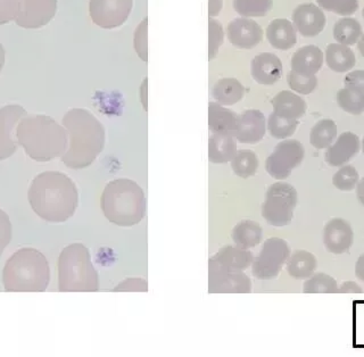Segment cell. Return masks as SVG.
<instances>
[{
  "label": "cell",
  "mask_w": 364,
  "mask_h": 357,
  "mask_svg": "<svg viewBox=\"0 0 364 357\" xmlns=\"http://www.w3.org/2000/svg\"><path fill=\"white\" fill-rule=\"evenodd\" d=\"M134 0H90L91 20L102 28H115L124 24L130 16Z\"/></svg>",
  "instance_id": "cell-11"
},
{
  "label": "cell",
  "mask_w": 364,
  "mask_h": 357,
  "mask_svg": "<svg viewBox=\"0 0 364 357\" xmlns=\"http://www.w3.org/2000/svg\"><path fill=\"white\" fill-rule=\"evenodd\" d=\"M13 238V224L5 211L0 208V257Z\"/></svg>",
  "instance_id": "cell-41"
},
{
  "label": "cell",
  "mask_w": 364,
  "mask_h": 357,
  "mask_svg": "<svg viewBox=\"0 0 364 357\" xmlns=\"http://www.w3.org/2000/svg\"><path fill=\"white\" fill-rule=\"evenodd\" d=\"M323 64V53L316 46H305L296 51L291 58V70L307 77L316 75Z\"/></svg>",
  "instance_id": "cell-20"
},
{
  "label": "cell",
  "mask_w": 364,
  "mask_h": 357,
  "mask_svg": "<svg viewBox=\"0 0 364 357\" xmlns=\"http://www.w3.org/2000/svg\"><path fill=\"white\" fill-rule=\"evenodd\" d=\"M326 62L330 70L337 73H344L355 66V55L347 46L330 43L326 49Z\"/></svg>",
  "instance_id": "cell-27"
},
{
  "label": "cell",
  "mask_w": 364,
  "mask_h": 357,
  "mask_svg": "<svg viewBox=\"0 0 364 357\" xmlns=\"http://www.w3.org/2000/svg\"><path fill=\"white\" fill-rule=\"evenodd\" d=\"M100 206L111 223L119 227H134L145 218L147 204L139 184L129 178H117L106 184Z\"/></svg>",
  "instance_id": "cell-5"
},
{
  "label": "cell",
  "mask_w": 364,
  "mask_h": 357,
  "mask_svg": "<svg viewBox=\"0 0 364 357\" xmlns=\"http://www.w3.org/2000/svg\"><path fill=\"white\" fill-rule=\"evenodd\" d=\"M237 153L236 142L232 136L213 134L208 142V159L214 164L231 162Z\"/></svg>",
  "instance_id": "cell-26"
},
{
  "label": "cell",
  "mask_w": 364,
  "mask_h": 357,
  "mask_svg": "<svg viewBox=\"0 0 364 357\" xmlns=\"http://www.w3.org/2000/svg\"><path fill=\"white\" fill-rule=\"evenodd\" d=\"M148 290L147 280L141 278H130L122 281V284L115 287L114 292H140Z\"/></svg>",
  "instance_id": "cell-44"
},
{
  "label": "cell",
  "mask_w": 364,
  "mask_h": 357,
  "mask_svg": "<svg viewBox=\"0 0 364 357\" xmlns=\"http://www.w3.org/2000/svg\"><path fill=\"white\" fill-rule=\"evenodd\" d=\"M267 39L273 48L288 50L297 43L295 26L286 18L273 20L267 28Z\"/></svg>",
  "instance_id": "cell-22"
},
{
  "label": "cell",
  "mask_w": 364,
  "mask_h": 357,
  "mask_svg": "<svg viewBox=\"0 0 364 357\" xmlns=\"http://www.w3.org/2000/svg\"><path fill=\"white\" fill-rule=\"evenodd\" d=\"M273 113L286 119H299L306 113L307 105L305 100L291 91L284 90L279 92L272 100Z\"/></svg>",
  "instance_id": "cell-23"
},
{
  "label": "cell",
  "mask_w": 364,
  "mask_h": 357,
  "mask_svg": "<svg viewBox=\"0 0 364 357\" xmlns=\"http://www.w3.org/2000/svg\"><path fill=\"white\" fill-rule=\"evenodd\" d=\"M358 51H360V54L364 57V34L362 36L361 39H360V43L358 45Z\"/></svg>",
  "instance_id": "cell-51"
},
{
  "label": "cell",
  "mask_w": 364,
  "mask_h": 357,
  "mask_svg": "<svg viewBox=\"0 0 364 357\" xmlns=\"http://www.w3.org/2000/svg\"><path fill=\"white\" fill-rule=\"evenodd\" d=\"M293 23L303 37L312 38L323 31L327 18L314 4H301L294 9Z\"/></svg>",
  "instance_id": "cell-16"
},
{
  "label": "cell",
  "mask_w": 364,
  "mask_h": 357,
  "mask_svg": "<svg viewBox=\"0 0 364 357\" xmlns=\"http://www.w3.org/2000/svg\"><path fill=\"white\" fill-rule=\"evenodd\" d=\"M321 9L337 15H353L358 11V0H316Z\"/></svg>",
  "instance_id": "cell-39"
},
{
  "label": "cell",
  "mask_w": 364,
  "mask_h": 357,
  "mask_svg": "<svg viewBox=\"0 0 364 357\" xmlns=\"http://www.w3.org/2000/svg\"><path fill=\"white\" fill-rule=\"evenodd\" d=\"M6 60V51L4 48V46L0 43V72L3 70L4 65H5Z\"/></svg>",
  "instance_id": "cell-50"
},
{
  "label": "cell",
  "mask_w": 364,
  "mask_h": 357,
  "mask_svg": "<svg viewBox=\"0 0 364 357\" xmlns=\"http://www.w3.org/2000/svg\"><path fill=\"white\" fill-rule=\"evenodd\" d=\"M362 151H363V154H364V137H363V139H362Z\"/></svg>",
  "instance_id": "cell-52"
},
{
  "label": "cell",
  "mask_w": 364,
  "mask_h": 357,
  "mask_svg": "<svg viewBox=\"0 0 364 357\" xmlns=\"http://www.w3.org/2000/svg\"><path fill=\"white\" fill-rule=\"evenodd\" d=\"M1 280L6 292H46L50 282V267L43 252L24 247L7 260Z\"/></svg>",
  "instance_id": "cell-4"
},
{
  "label": "cell",
  "mask_w": 364,
  "mask_h": 357,
  "mask_svg": "<svg viewBox=\"0 0 364 357\" xmlns=\"http://www.w3.org/2000/svg\"><path fill=\"white\" fill-rule=\"evenodd\" d=\"M338 292H341V294H350V292L358 294V292H362V288L354 281H346L339 287Z\"/></svg>",
  "instance_id": "cell-46"
},
{
  "label": "cell",
  "mask_w": 364,
  "mask_h": 357,
  "mask_svg": "<svg viewBox=\"0 0 364 357\" xmlns=\"http://www.w3.org/2000/svg\"><path fill=\"white\" fill-rule=\"evenodd\" d=\"M62 123L68 136V149L60 157L62 162L73 170L88 168L105 147L104 125L83 108L68 111Z\"/></svg>",
  "instance_id": "cell-2"
},
{
  "label": "cell",
  "mask_w": 364,
  "mask_h": 357,
  "mask_svg": "<svg viewBox=\"0 0 364 357\" xmlns=\"http://www.w3.org/2000/svg\"><path fill=\"white\" fill-rule=\"evenodd\" d=\"M228 39L239 49H252L263 39V30L259 23L247 17L231 21L227 28Z\"/></svg>",
  "instance_id": "cell-15"
},
{
  "label": "cell",
  "mask_w": 364,
  "mask_h": 357,
  "mask_svg": "<svg viewBox=\"0 0 364 357\" xmlns=\"http://www.w3.org/2000/svg\"><path fill=\"white\" fill-rule=\"evenodd\" d=\"M232 240L239 248L250 250L257 246L263 238V229L257 222L244 220L232 230Z\"/></svg>",
  "instance_id": "cell-28"
},
{
  "label": "cell",
  "mask_w": 364,
  "mask_h": 357,
  "mask_svg": "<svg viewBox=\"0 0 364 357\" xmlns=\"http://www.w3.org/2000/svg\"><path fill=\"white\" fill-rule=\"evenodd\" d=\"M282 75V63L276 55L262 53L252 60V77L259 85H274Z\"/></svg>",
  "instance_id": "cell-19"
},
{
  "label": "cell",
  "mask_w": 364,
  "mask_h": 357,
  "mask_svg": "<svg viewBox=\"0 0 364 357\" xmlns=\"http://www.w3.org/2000/svg\"><path fill=\"white\" fill-rule=\"evenodd\" d=\"M28 204L40 218L63 223L74 215L79 206V193L71 178L57 171H47L32 180Z\"/></svg>",
  "instance_id": "cell-1"
},
{
  "label": "cell",
  "mask_w": 364,
  "mask_h": 357,
  "mask_svg": "<svg viewBox=\"0 0 364 357\" xmlns=\"http://www.w3.org/2000/svg\"><path fill=\"white\" fill-rule=\"evenodd\" d=\"M238 117L235 112L210 102L208 105V127L213 134H228L235 137Z\"/></svg>",
  "instance_id": "cell-21"
},
{
  "label": "cell",
  "mask_w": 364,
  "mask_h": 357,
  "mask_svg": "<svg viewBox=\"0 0 364 357\" xmlns=\"http://www.w3.org/2000/svg\"><path fill=\"white\" fill-rule=\"evenodd\" d=\"M354 243V233L350 222L344 218L330 220L323 229V245L326 250L335 255L348 252Z\"/></svg>",
  "instance_id": "cell-14"
},
{
  "label": "cell",
  "mask_w": 364,
  "mask_h": 357,
  "mask_svg": "<svg viewBox=\"0 0 364 357\" xmlns=\"http://www.w3.org/2000/svg\"><path fill=\"white\" fill-rule=\"evenodd\" d=\"M356 197H358V201L361 203L362 206L364 207V178L358 180V184H356Z\"/></svg>",
  "instance_id": "cell-49"
},
{
  "label": "cell",
  "mask_w": 364,
  "mask_h": 357,
  "mask_svg": "<svg viewBox=\"0 0 364 357\" xmlns=\"http://www.w3.org/2000/svg\"><path fill=\"white\" fill-rule=\"evenodd\" d=\"M208 28H210V48H208V55L210 60H213L218 54L220 47L223 43L225 39V32L222 24L214 18H210L208 21Z\"/></svg>",
  "instance_id": "cell-40"
},
{
  "label": "cell",
  "mask_w": 364,
  "mask_h": 357,
  "mask_svg": "<svg viewBox=\"0 0 364 357\" xmlns=\"http://www.w3.org/2000/svg\"><path fill=\"white\" fill-rule=\"evenodd\" d=\"M344 83H355L364 87V71H353L345 77Z\"/></svg>",
  "instance_id": "cell-45"
},
{
  "label": "cell",
  "mask_w": 364,
  "mask_h": 357,
  "mask_svg": "<svg viewBox=\"0 0 364 357\" xmlns=\"http://www.w3.org/2000/svg\"><path fill=\"white\" fill-rule=\"evenodd\" d=\"M287 81L291 90L301 95H310L318 85L316 75L307 77L303 74L296 73L293 70L288 73Z\"/></svg>",
  "instance_id": "cell-38"
},
{
  "label": "cell",
  "mask_w": 364,
  "mask_h": 357,
  "mask_svg": "<svg viewBox=\"0 0 364 357\" xmlns=\"http://www.w3.org/2000/svg\"><path fill=\"white\" fill-rule=\"evenodd\" d=\"M339 107L346 113L360 115L364 112V87L355 83H345L337 92Z\"/></svg>",
  "instance_id": "cell-29"
},
{
  "label": "cell",
  "mask_w": 364,
  "mask_h": 357,
  "mask_svg": "<svg viewBox=\"0 0 364 357\" xmlns=\"http://www.w3.org/2000/svg\"><path fill=\"white\" fill-rule=\"evenodd\" d=\"M58 290L62 292H94L100 289V278L85 245H68L57 262Z\"/></svg>",
  "instance_id": "cell-6"
},
{
  "label": "cell",
  "mask_w": 364,
  "mask_h": 357,
  "mask_svg": "<svg viewBox=\"0 0 364 357\" xmlns=\"http://www.w3.org/2000/svg\"><path fill=\"white\" fill-rule=\"evenodd\" d=\"M267 131V121L264 114L257 110H248L238 117L236 138L242 144L254 145L264 138Z\"/></svg>",
  "instance_id": "cell-17"
},
{
  "label": "cell",
  "mask_w": 364,
  "mask_h": 357,
  "mask_svg": "<svg viewBox=\"0 0 364 357\" xmlns=\"http://www.w3.org/2000/svg\"><path fill=\"white\" fill-rule=\"evenodd\" d=\"M287 272L296 280H305L314 275L318 261L312 252L307 250H295L290 254L287 261Z\"/></svg>",
  "instance_id": "cell-25"
},
{
  "label": "cell",
  "mask_w": 364,
  "mask_h": 357,
  "mask_svg": "<svg viewBox=\"0 0 364 357\" xmlns=\"http://www.w3.org/2000/svg\"><path fill=\"white\" fill-rule=\"evenodd\" d=\"M360 176L353 165H343L333 178V183L341 191H352L355 189Z\"/></svg>",
  "instance_id": "cell-37"
},
{
  "label": "cell",
  "mask_w": 364,
  "mask_h": 357,
  "mask_svg": "<svg viewBox=\"0 0 364 357\" xmlns=\"http://www.w3.org/2000/svg\"><path fill=\"white\" fill-rule=\"evenodd\" d=\"M147 18H144L134 31V50L142 60L147 62Z\"/></svg>",
  "instance_id": "cell-42"
},
{
  "label": "cell",
  "mask_w": 364,
  "mask_h": 357,
  "mask_svg": "<svg viewBox=\"0 0 364 357\" xmlns=\"http://www.w3.org/2000/svg\"><path fill=\"white\" fill-rule=\"evenodd\" d=\"M303 292L305 294H335V292H338V284L333 277H330L326 273H316L305 281Z\"/></svg>",
  "instance_id": "cell-34"
},
{
  "label": "cell",
  "mask_w": 364,
  "mask_h": 357,
  "mask_svg": "<svg viewBox=\"0 0 364 357\" xmlns=\"http://www.w3.org/2000/svg\"><path fill=\"white\" fill-rule=\"evenodd\" d=\"M212 95L220 105L231 106L242 100L245 88L238 80L228 78V79L219 80L214 85Z\"/></svg>",
  "instance_id": "cell-30"
},
{
  "label": "cell",
  "mask_w": 364,
  "mask_h": 357,
  "mask_svg": "<svg viewBox=\"0 0 364 357\" xmlns=\"http://www.w3.org/2000/svg\"><path fill=\"white\" fill-rule=\"evenodd\" d=\"M299 127V119H286L276 113L271 114L267 119V130L276 139H287L295 134Z\"/></svg>",
  "instance_id": "cell-35"
},
{
  "label": "cell",
  "mask_w": 364,
  "mask_h": 357,
  "mask_svg": "<svg viewBox=\"0 0 364 357\" xmlns=\"http://www.w3.org/2000/svg\"><path fill=\"white\" fill-rule=\"evenodd\" d=\"M290 256V247L282 238H270L264 241L257 257L252 264V273L259 280H272L282 272Z\"/></svg>",
  "instance_id": "cell-8"
},
{
  "label": "cell",
  "mask_w": 364,
  "mask_h": 357,
  "mask_svg": "<svg viewBox=\"0 0 364 357\" xmlns=\"http://www.w3.org/2000/svg\"><path fill=\"white\" fill-rule=\"evenodd\" d=\"M355 275L358 280L364 282V252L358 258V261H356Z\"/></svg>",
  "instance_id": "cell-48"
},
{
  "label": "cell",
  "mask_w": 364,
  "mask_h": 357,
  "mask_svg": "<svg viewBox=\"0 0 364 357\" xmlns=\"http://www.w3.org/2000/svg\"><path fill=\"white\" fill-rule=\"evenodd\" d=\"M208 292L210 294H248L252 281L244 271H231L208 261Z\"/></svg>",
  "instance_id": "cell-10"
},
{
  "label": "cell",
  "mask_w": 364,
  "mask_h": 357,
  "mask_svg": "<svg viewBox=\"0 0 364 357\" xmlns=\"http://www.w3.org/2000/svg\"><path fill=\"white\" fill-rule=\"evenodd\" d=\"M259 165L257 155L250 149H242V151H237L233 159H231L233 172L242 178L255 176Z\"/></svg>",
  "instance_id": "cell-33"
},
{
  "label": "cell",
  "mask_w": 364,
  "mask_h": 357,
  "mask_svg": "<svg viewBox=\"0 0 364 357\" xmlns=\"http://www.w3.org/2000/svg\"><path fill=\"white\" fill-rule=\"evenodd\" d=\"M223 0H208V14L216 16L221 11Z\"/></svg>",
  "instance_id": "cell-47"
},
{
  "label": "cell",
  "mask_w": 364,
  "mask_h": 357,
  "mask_svg": "<svg viewBox=\"0 0 364 357\" xmlns=\"http://www.w3.org/2000/svg\"><path fill=\"white\" fill-rule=\"evenodd\" d=\"M362 14H363V17H364V9H363V11H362Z\"/></svg>",
  "instance_id": "cell-53"
},
{
  "label": "cell",
  "mask_w": 364,
  "mask_h": 357,
  "mask_svg": "<svg viewBox=\"0 0 364 357\" xmlns=\"http://www.w3.org/2000/svg\"><path fill=\"white\" fill-rule=\"evenodd\" d=\"M21 9V0H0V26L16 20Z\"/></svg>",
  "instance_id": "cell-43"
},
{
  "label": "cell",
  "mask_w": 364,
  "mask_h": 357,
  "mask_svg": "<svg viewBox=\"0 0 364 357\" xmlns=\"http://www.w3.org/2000/svg\"><path fill=\"white\" fill-rule=\"evenodd\" d=\"M212 261L231 271H245L253 264V252L239 247L225 246L216 252Z\"/></svg>",
  "instance_id": "cell-24"
},
{
  "label": "cell",
  "mask_w": 364,
  "mask_h": 357,
  "mask_svg": "<svg viewBox=\"0 0 364 357\" xmlns=\"http://www.w3.org/2000/svg\"><path fill=\"white\" fill-rule=\"evenodd\" d=\"M360 148L358 137L353 132H344L336 139L333 145L327 148L324 159L333 168L343 166L358 155Z\"/></svg>",
  "instance_id": "cell-18"
},
{
  "label": "cell",
  "mask_w": 364,
  "mask_h": 357,
  "mask_svg": "<svg viewBox=\"0 0 364 357\" xmlns=\"http://www.w3.org/2000/svg\"><path fill=\"white\" fill-rule=\"evenodd\" d=\"M361 36V24L353 17L341 18L336 22L335 26H333V38L341 45H355Z\"/></svg>",
  "instance_id": "cell-31"
},
{
  "label": "cell",
  "mask_w": 364,
  "mask_h": 357,
  "mask_svg": "<svg viewBox=\"0 0 364 357\" xmlns=\"http://www.w3.org/2000/svg\"><path fill=\"white\" fill-rule=\"evenodd\" d=\"M337 138V125L333 119H324L314 124L310 134L311 145L318 151L327 149Z\"/></svg>",
  "instance_id": "cell-32"
},
{
  "label": "cell",
  "mask_w": 364,
  "mask_h": 357,
  "mask_svg": "<svg viewBox=\"0 0 364 357\" xmlns=\"http://www.w3.org/2000/svg\"><path fill=\"white\" fill-rule=\"evenodd\" d=\"M17 144L36 162L62 157L68 146L66 129L47 115L22 117L16 127Z\"/></svg>",
  "instance_id": "cell-3"
},
{
  "label": "cell",
  "mask_w": 364,
  "mask_h": 357,
  "mask_svg": "<svg viewBox=\"0 0 364 357\" xmlns=\"http://www.w3.org/2000/svg\"><path fill=\"white\" fill-rule=\"evenodd\" d=\"M272 5V0H233V9L244 17L265 16Z\"/></svg>",
  "instance_id": "cell-36"
},
{
  "label": "cell",
  "mask_w": 364,
  "mask_h": 357,
  "mask_svg": "<svg viewBox=\"0 0 364 357\" xmlns=\"http://www.w3.org/2000/svg\"><path fill=\"white\" fill-rule=\"evenodd\" d=\"M305 157L304 146L299 140L288 139L280 142L265 161V170L276 180H284L299 168Z\"/></svg>",
  "instance_id": "cell-9"
},
{
  "label": "cell",
  "mask_w": 364,
  "mask_h": 357,
  "mask_svg": "<svg viewBox=\"0 0 364 357\" xmlns=\"http://www.w3.org/2000/svg\"><path fill=\"white\" fill-rule=\"evenodd\" d=\"M299 195L291 184L277 182L267 189L262 205V216L272 227H286L294 218Z\"/></svg>",
  "instance_id": "cell-7"
},
{
  "label": "cell",
  "mask_w": 364,
  "mask_h": 357,
  "mask_svg": "<svg viewBox=\"0 0 364 357\" xmlns=\"http://www.w3.org/2000/svg\"><path fill=\"white\" fill-rule=\"evenodd\" d=\"M26 110L20 105H7L0 108V161H5L16 153L18 144L16 139L17 124L26 117Z\"/></svg>",
  "instance_id": "cell-12"
},
{
  "label": "cell",
  "mask_w": 364,
  "mask_h": 357,
  "mask_svg": "<svg viewBox=\"0 0 364 357\" xmlns=\"http://www.w3.org/2000/svg\"><path fill=\"white\" fill-rule=\"evenodd\" d=\"M57 11V0H21L16 17L17 26L24 28H39L47 26Z\"/></svg>",
  "instance_id": "cell-13"
}]
</instances>
